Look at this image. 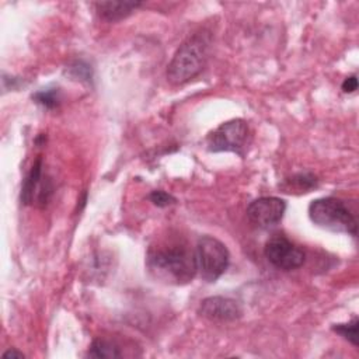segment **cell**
<instances>
[{"label": "cell", "mask_w": 359, "mask_h": 359, "mask_svg": "<svg viewBox=\"0 0 359 359\" xmlns=\"http://www.w3.org/2000/svg\"><path fill=\"white\" fill-rule=\"evenodd\" d=\"M149 199H150V202H151L153 205H156V206H158V208H165V206H170V205H172V203L177 202V199H175L172 195H170L168 192L161 191V189L153 191V192L149 195Z\"/></svg>", "instance_id": "9a60e30c"}, {"label": "cell", "mask_w": 359, "mask_h": 359, "mask_svg": "<svg viewBox=\"0 0 359 359\" xmlns=\"http://www.w3.org/2000/svg\"><path fill=\"white\" fill-rule=\"evenodd\" d=\"M196 272L206 282H216L227 269L230 252L227 247L212 236H202L195 247Z\"/></svg>", "instance_id": "277c9868"}, {"label": "cell", "mask_w": 359, "mask_h": 359, "mask_svg": "<svg viewBox=\"0 0 359 359\" xmlns=\"http://www.w3.org/2000/svg\"><path fill=\"white\" fill-rule=\"evenodd\" d=\"M146 265L156 279L168 285H185L198 273L195 250L191 251L185 244L178 243L151 247Z\"/></svg>", "instance_id": "6da1fadb"}, {"label": "cell", "mask_w": 359, "mask_h": 359, "mask_svg": "<svg viewBox=\"0 0 359 359\" xmlns=\"http://www.w3.org/2000/svg\"><path fill=\"white\" fill-rule=\"evenodd\" d=\"M286 184L300 192H310V189L316 188L318 184V180L311 172H299L294 174L292 178L286 180Z\"/></svg>", "instance_id": "7c38bea8"}, {"label": "cell", "mask_w": 359, "mask_h": 359, "mask_svg": "<svg viewBox=\"0 0 359 359\" xmlns=\"http://www.w3.org/2000/svg\"><path fill=\"white\" fill-rule=\"evenodd\" d=\"M70 72L74 77H80V80H86V81L91 80V69L88 67V65L83 62H76L74 65H72Z\"/></svg>", "instance_id": "2e32d148"}, {"label": "cell", "mask_w": 359, "mask_h": 359, "mask_svg": "<svg viewBox=\"0 0 359 359\" xmlns=\"http://www.w3.org/2000/svg\"><path fill=\"white\" fill-rule=\"evenodd\" d=\"M142 6L140 1H97L95 11L105 21H119Z\"/></svg>", "instance_id": "30bf717a"}, {"label": "cell", "mask_w": 359, "mask_h": 359, "mask_svg": "<svg viewBox=\"0 0 359 359\" xmlns=\"http://www.w3.org/2000/svg\"><path fill=\"white\" fill-rule=\"evenodd\" d=\"M286 210V202L276 196H262L252 201L247 208L248 220L259 229L276 226Z\"/></svg>", "instance_id": "ba28073f"}, {"label": "cell", "mask_w": 359, "mask_h": 359, "mask_svg": "<svg viewBox=\"0 0 359 359\" xmlns=\"http://www.w3.org/2000/svg\"><path fill=\"white\" fill-rule=\"evenodd\" d=\"M3 358H24V353L22 352H18L17 349L14 348H10L8 351H6L3 353Z\"/></svg>", "instance_id": "ac0fdd59"}, {"label": "cell", "mask_w": 359, "mask_h": 359, "mask_svg": "<svg viewBox=\"0 0 359 359\" xmlns=\"http://www.w3.org/2000/svg\"><path fill=\"white\" fill-rule=\"evenodd\" d=\"M341 87H342L344 93H353L358 88V77H356V74H352V76L346 77Z\"/></svg>", "instance_id": "e0dca14e"}, {"label": "cell", "mask_w": 359, "mask_h": 359, "mask_svg": "<svg viewBox=\"0 0 359 359\" xmlns=\"http://www.w3.org/2000/svg\"><path fill=\"white\" fill-rule=\"evenodd\" d=\"M122 353L119 352V348L107 339H95L90 345L88 356L91 358H119Z\"/></svg>", "instance_id": "8fae6325"}, {"label": "cell", "mask_w": 359, "mask_h": 359, "mask_svg": "<svg viewBox=\"0 0 359 359\" xmlns=\"http://www.w3.org/2000/svg\"><path fill=\"white\" fill-rule=\"evenodd\" d=\"M358 325H359V321L356 317H353L352 321H349V323L335 324L332 327V331L339 334L342 338H345L353 346H358Z\"/></svg>", "instance_id": "4fadbf2b"}, {"label": "cell", "mask_w": 359, "mask_h": 359, "mask_svg": "<svg viewBox=\"0 0 359 359\" xmlns=\"http://www.w3.org/2000/svg\"><path fill=\"white\" fill-rule=\"evenodd\" d=\"M266 259L278 269L293 271L303 265L304 252L285 236H275L265 244Z\"/></svg>", "instance_id": "8992f818"}, {"label": "cell", "mask_w": 359, "mask_h": 359, "mask_svg": "<svg viewBox=\"0 0 359 359\" xmlns=\"http://www.w3.org/2000/svg\"><path fill=\"white\" fill-rule=\"evenodd\" d=\"M52 191H53V187L50 180L46 175L43 177L42 158L38 157L22 182L21 202L24 205L43 206L49 201Z\"/></svg>", "instance_id": "52a82bcc"}, {"label": "cell", "mask_w": 359, "mask_h": 359, "mask_svg": "<svg viewBox=\"0 0 359 359\" xmlns=\"http://www.w3.org/2000/svg\"><path fill=\"white\" fill-rule=\"evenodd\" d=\"M309 217L321 229L334 233H348L353 237L356 236V219L345 202L339 198L325 196L311 201L309 205Z\"/></svg>", "instance_id": "3957f363"}, {"label": "cell", "mask_w": 359, "mask_h": 359, "mask_svg": "<svg viewBox=\"0 0 359 359\" xmlns=\"http://www.w3.org/2000/svg\"><path fill=\"white\" fill-rule=\"evenodd\" d=\"M250 142V129L244 119H231L219 125L206 137L209 151H233L244 154Z\"/></svg>", "instance_id": "5b68a950"}, {"label": "cell", "mask_w": 359, "mask_h": 359, "mask_svg": "<svg viewBox=\"0 0 359 359\" xmlns=\"http://www.w3.org/2000/svg\"><path fill=\"white\" fill-rule=\"evenodd\" d=\"M210 35L199 31L187 38L174 53L168 67L167 79L174 86H181L198 76L209 57Z\"/></svg>", "instance_id": "7a4b0ae2"}, {"label": "cell", "mask_w": 359, "mask_h": 359, "mask_svg": "<svg viewBox=\"0 0 359 359\" xmlns=\"http://www.w3.org/2000/svg\"><path fill=\"white\" fill-rule=\"evenodd\" d=\"M198 313L210 321L229 323L238 320L243 316V307L231 297L212 296L201 302Z\"/></svg>", "instance_id": "9c48e42d"}, {"label": "cell", "mask_w": 359, "mask_h": 359, "mask_svg": "<svg viewBox=\"0 0 359 359\" xmlns=\"http://www.w3.org/2000/svg\"><path fill=\"white\" fill-rule=\"evenodd\" d=\"M32 100L38 104H41L42 107L48 108V109H53L59 105L60 97H59V90L57 88H46V90H41L38 93H35L32 95Z\"/></svg>", "instance_id": "5bb4252c"}]
</instances>
